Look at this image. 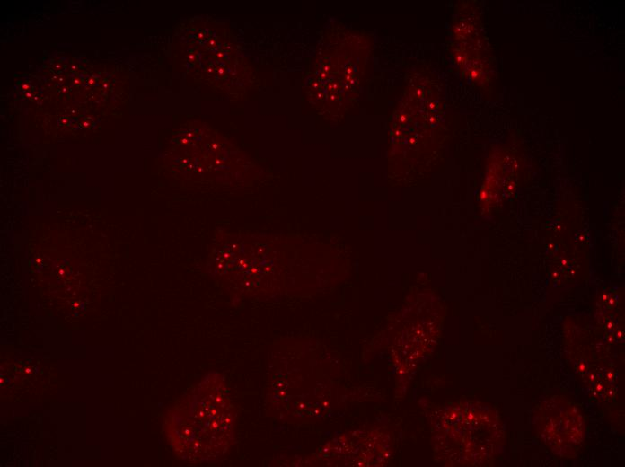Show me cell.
Masks as SVG:
<instances>
[{
    "instance_id": "1",
    "label": "cell",
    "mask_w": 625,
    "mask_h": 467,
    "mask_svg": "<svg viewBox=\"0 0 625 467\" xmlns=\"http://www.w3.org/2000/svg\"><path fill=\"white\" fill-rule=\"evenodd\" d=\"M235 424L228 387L220 374L211 372L170 410L164 429L179 457L200 463L215 462L228 452Z\"/></svg>"
}]
</instances>
